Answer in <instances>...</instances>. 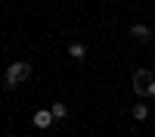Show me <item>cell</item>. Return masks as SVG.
I'll return each instance as SVG.
<instances>
[{
  "mask_svg": "<svg viewBox=\"0 0 155 137\" xmlns=\"http://www.w3.org/2000/svg\"><path fill=\"white\" fill-rule=\"evenodd\" d=\"M50 112H53V118H59V122H62V118L68 115V109H65V103H53V106H50Z\"/></svg>",
  "mask_w": 155,
  "mask_h": 137,
  "instance_id": "cell-6",
  "label": "cell"
},
{
  "mask_svg": "<svg viewBox=\"0 0 155 137\" xmlns=\"http://www.w3.org/2000/svg\"><path fill=\"white\" fill-rule=\"evenodd\" d=\"M31 122H34V128H50V125H53L56 118H53V112H50V109H37Z\"/></svg>",
  "mask_w": 155,
  "mask_h": 137,
  "instance_id": "cell-3",
  "label": "cell"
},
{
  "mask_svg": "<svg viewBox=\"0 0 155 137\" xmlns=\"http://www.w3.org/2000/svg\"><path fill=\"white\" fill-rule=\"evenodd\" d=\"M134 91H137V97H155V75H152V69H137Z\"/></svg>",
  "mask_w": 155,
  "mask_h": 137,
  "instance_id": "cell-1",
  "label": "cell"
},
{
  "mask_svg": "<svg viewBox=\"0 0 155 137\" xmlns=\"http://www.w3.org/2000/svg\"><path fill=\"white\" fill-rule=\"evenodd\" d=\"M68 53H71L74 59H84V56H87V47H84V44H68Z\"/></svg>",
  "mask_w": 155,
  "mask_h": 137,
  "instance_id": "cell-7",
  "label": "cell"
},
{
  "mask_svg": "<svg viewBox=\"0 0 155 137\" xmlns=\"http://www.w3.org/2000/svg\"><path fill=\"white\" fill-rule=\"evenodd\" d=\"M28 78H31V66L28 62H12L6 69V87H16L22 81H28Z\"/></svg>",
  "mask_w": 155,
  "mask_h": 137,
  "instance_id": "cell-2",
  "label": "cell"
},
{
  "mask_svg": "<svg viewBox=\"0 0 155 137\" xmlns=\"http://www.w3.org/2000/svg\"><path fill=\"white\" fill-rule=\"evenodd\" d=\"M130 34H134V37H140V41H149V37H152L149 25H143V22H134V25H130Z\"/></svg>",
  "mask_w": 155,
  "mask_h": 137,
  "instance_id": "cell-4",
  "label": "cell"
},
{
  "mask_svg": "<svg viewBox=\"0 0 155 137\" xmlns=\"http://www.w3.org/2000/svg\"><path fill=\"white\" fill-rule=\"evenodd\" d=\"M134 118H137V122H146V118H149V106H146V103H137V106H134Z\"/></svg>",
  "mask_w": 155,
  "mask_h": 137,
  "instance_id": "cell-5",
  "label": "cell"
}]
</instances>
